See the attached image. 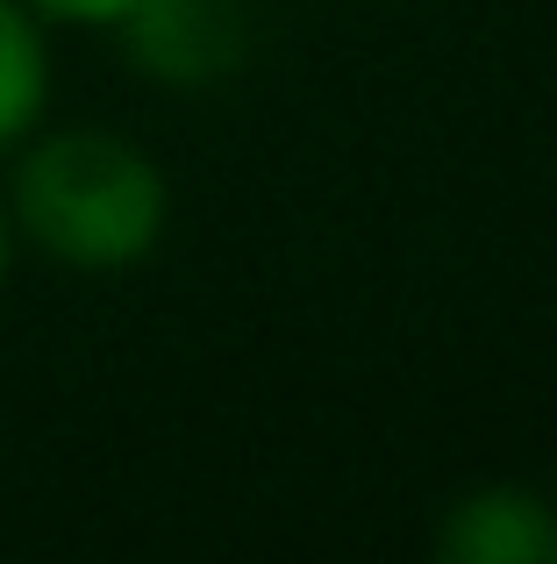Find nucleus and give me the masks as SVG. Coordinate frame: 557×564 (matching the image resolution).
<instances>
[{"label": "nucleus", "mask_w": 557, "mask_h": 564, "mask_svg": "<svg viewBox=\"0 0 557 564\" xmlns=\"http://www.w3.org/2000/svg\"><path fill=\"white\" fill-rule=\"evenodd\" d=\"M550 508H557V479H550Z\"/></svg>", "instance_id": "obj_7"}, {"label": "nucleus", "mask_w": 557, "mask_h": 564, "mask_svg": "<svg viewBox=\"0 0 557 564\" xmlns=\"http://www.w3.org/2000/svg\"><path fill=\"white\" fill-rule=\"evenodd\" d=\"M43 14L29 0H0V165L14 143H29L51 108V43Z\"/></svg>", "instance_id": "obj_4"}, {"label": "nucleus", "mask_w": 557, "mask_h": 564, "mask_svg": "<svg viewBox=\"0 0 557 564\" xmlns=\"http://www.w3.org/2000/svg\"><path fill=\"white\" fill-rule=\"evenodd\" d=\"M8 207L22 250L65 272H129L165 243L172 186L143 143L114 129H36L8 151Z\"/></svg>", "instance_id": "obj_1"}, {"label": "nucleus", "mask_w": 557, "mask_h": 564, "mask_svg": "<svg viewBox=\"0 0 557 564\" xmlns=\"http://www.w3.org/2000/svg\"><path fill=\"white\" fill-rule=\"evenodd\" d=\"M14 258H22V229H14L8 186H0V286H8V279H14Z\"/></svg>", "instance_id": "obj_6"}, {"label": "nucleus", "mask_w": 557, "mask_h": 564, "mask_svg": "<svg viewBox=\"0 0 557 564\" xmlns=\"http://www.w3.org/2000/svg\"><path fill=\"white\" fill-rule=\"evenodd\" d=\"M122 57L157 86H222L251 57V8L243 0H129L122 22Z\"/></svg>", "instance_id": "obj_2"}, {"label": "nucleus", "mask_w": 557, "mask_h": 564, "mask_svg": "<svg viewBox=\"0 0 557 564\" xmlns=\"http://www.w3.org/2000/svg\"><path fill=\"white\" fill-rule=\"evenodd\" d=\"M444 564H557V508L536 486H472L436 522Z\"/></svg>", "instance_id": "obj_3"}, {"label": "nucleus", "mask_w": 557, "mask_h": 564, "mask_svg": "<svg viewBox=\"0 0 557 564\" xmlns=\"http://www.w3.org/2000/svg\"><path fill=\"white\" fill-rule=\"evenodd\" d=\"M43 22H65V29H114L129 0H29Z\"/></svg>", "instance_id": "obj_5"}]
</instances>
